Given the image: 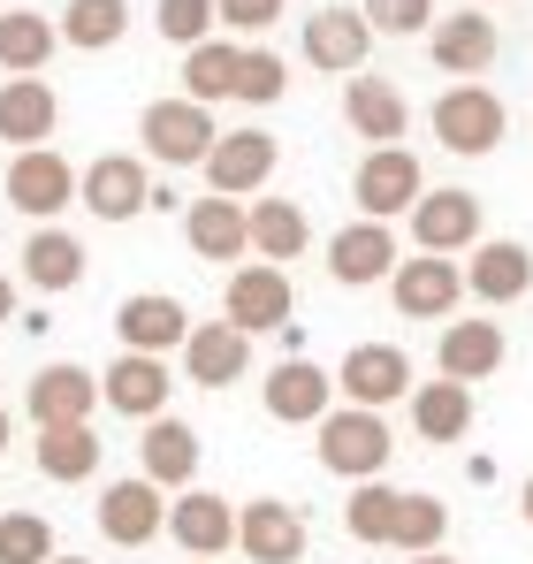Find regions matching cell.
I'll use <instances>...</instances> for the list:
<instances>
[{"instance_id":"6da1fadb","label":"cell","mask_w":533,"mask_h":564,"mask_svg":"<svg viewBox=\"0 0 533 564\" xmlns=\"http://www.w3.org/2000/svg\"><path fill=\"white\" fill-rule=\"evenodd\" d=\"M389 451H396V435H389V420L381 412H358V404H344V412H328L320 420V466L336 473V480H381V466H389Z\"/></svg>"},{"instance_id":"7a4b0ae2","label":"cell","mask_w":533,"mask_h":564,"mask_svg":"<svg viewBox=\"0 0 533 564\" xmlns=\"http://www.w3.org/2000/svg\"><path fill=\"white\" fill-rule=\"evenodd\" d=\"M435 138H443V153H465V161H480V153H496L503 145V130H511V107L488 93V85H449L435 99Z\"/></svg>"},{"instance_id":"3957f363","label":"cell","mask_w":533,"mask_h":564,"mask_svg":"<svg viewBox=\"0 0 533 564\" xmlns=\"http://www.w3.org/2000/svg\"><path fill=\"white\" fill-rule=\"evenodd\" d=\"M420 191H427V169H420L412 145H381V153H366L358 176H351L358 221H396V214L420 206Z\"/></svg>"},{"instance_id":"277c9868","label":"cell","mask_w":533,"mask_h":564,"mask_svg":"<svg viewBox=\"0 0 533 564\" xmlns=\"http://www.w3.org/2000/svg\"><path fill=\"white\" fill-rule=\"evenodd\" d=\"M138 138H145V153L161 161V169H206V153H214V107H191V99H153L145 115H138Z\"/></svg>"},{"instance_id":"5b68a950","label":"cell","mask_w":533,"mask_h":564,"mask_svg":"<svg viewBox=\"0 0 533 564\" xmlns=\"http://www.w3.org/2000/svg\"><path fill=\"white\" fill-rule=\"evenodd\" d=\"M290 305H297V290H290V268H260V260H244L229 290H221V321L237 328V336H266V328H290Z\"/></svg>"},{"instance_id":"8992f818","label":"cell","mask_w":533,"mask_h":564,"mask_svg":"<svg viewBox=\"0 0 533 564\" xmlns=\"http://www.w3.org/2000/svg\"><path fill=\"white\" fill-rule=\"evenodd\" d=\"M77 206H85L91 221H138V214L153 206L145 161H138V153H99L85 176H77Z\"/></svg>"},{"instance_id":"52a82bcc","label":"cell","mask_w":533,"mask_h":564,"mask_svg":"<svg viewBox=\"0 0 533 564\" xmlns=\"http://www.w3.org/2000/svg\"><path fill=\"white\" fill-rule=\"evenodd\" d=\"M191 564H214L221 550H237V503H221L214 488H183L168 503V527H161Z\"/></svg>"},{"instance_id":"ba28073f","label":"cell","mask_w":533,"mask_h":564,"mask_svg":"<svg viewBox=\"0 0 533 564\" xmlns=\"http://www.w3.org/2000/svg\"><path fill=\"white\" fill-rule=\"evenodd\" d=\"M328 381L344 389V404L381 412V404H404V397H412V359H404L396 344H358V351H344V367Z\"/></svg>"},{"instance_id":"9c48e42d","label":"cell","mask_w":533,"mask_h":564,"mask_svg":"<svg viewBox=\"0 0 533 564\" xmlns=\"http://www.w3.org/2000/svg\"><path fill=\"white\" fill-rule=\"evenodd\" d=\"M115 336L138 359H168V351H183V336H191V313H183V297H168V290H138V297L115 305Z\"/></svg>"},{"instance_id":"30bf717a","label":"cell","mask_w":533,"mask_h":564,"mask_svg":"<svg viewBox=\"0 0 533 564\" xmlns=\"http://www.w3.org/2000/svg\"><path fill=\"white\" fill-rule=\"evenodd\" d=\"M496 15H480V8H457V15H435V31H427V54H435V69L457 77V85H480L488 77V62H496Z\"/></svg>"},{"instance_id":"8fae6325","label":"cell","mask_w":533,"mask_h":564,"mask_svg":"<svg viewBox=\"0 0 533 564\" xmlns=\"http://www.w3.org/2000/svg\"><path fill=\"white\" fill-rule=\"evenodd\" d=\"M8 206H15V214H31V221L46 229L62 206H77V169H69L54 145L15 153V161H8Z\"/></svg>"},{"instance_id":"7c38bea8","label":"cell","mask_w":533,"mask_h":564,"mask_svg":"<svg viewBox=\"0 0 533 564\" xmlns=\"http://www.w3.org/2000/svg\"><path fill=\"white\" fill-rule=\"evenodd\" d=\"M274 161H282V145L266 138V130H221L214 138V153H206V184H214V198H252V191L274 176Z\"/></svg>"},{"instance_id":"4fadbf2b","label":"cell","mask_w":533,"mask_h":564,"mask_svg":"<svg viewBox=\"0 0 533 564\" xmlns=\"http://www.w3.org/2000/svg\"><path fill=\"white\" fill-rule=\"evenodd\" d=\"M412 245H420L427 260L472 252V245H480V198H472V191H420V206H412Z\"/></svg>"},{"instance_id":"5bb4252c","label":"cell","mask_w":533,"mask_h":564,"mask_svg":"<svg viewBox=\"0 0 533 564\" xmlns=\"http://www.w3.org/2000/svg\"><path fill=\"white\" fill-rule=\"evenodd\" d=\"M91 404H99V375L91 367H39L23 389V412L31 427H91Z\"/></svg>"},{"instance_id":"9a60e30c","label":"cell","mask_w":533,"mask_h":564,"mask_svg":"<svg viewBox=\"0 0 533 564\" xmlns=\"http://www.w3.org/2000/svg\"><path fill=\"white\" fill-rule=\"evenodd\" d=\"M260 397H266V420H282V427H320L336 412V381H328V367H313V359H282L260 381Z\"/></svg>"},{"instance_id":"2e32d148","label":"cell","mask_w":533,"mask_h":564,"mask_svg":"<svg viewBox=\"0 0 533 564\" xmlns=\"http://www.w3.org/2000/svg\"><path fill=\"white\" fill-rule=\"evenodd\" d=\"M168 527V503H161V488L153 480H107L99 488V534L115 542V550H145L153 534Z\"/></svg>"},{"instance_id":"e0dca14e","label":"cell","mask_w":533,"mask_h":564,"mask_svg":"<svg viewBox=\"0 0 533 564\" xmlns=\"http://www.w3.org/2000/svg\"><path fill=\"white\" fill-rule=\"evenodd\" d=\"M396 229L389 221H351V229H336L328 237V275L344 282V290H373V282L396 275Z\"/></svg>"},{"instance_id":"ac0fdd59","label":"cell","mask_w":533,"mask_h":564,"mask_svg":"<svg viewBox=\"0 0 533 564\" xmlns=\"http://www.w3.org/2000/svg\"><path fill=\"white\" fill-rule=\"evenodd\" d=\"M366 54H373V31H366L358 8H313L305 15V62L320 77H358Z\"/></svg>"},{"instance_id":"d6986e66","label":"cell","mask_w":533,"mask_h":564,"mask_svg":"<svg viewBox=\"0 0 533 564\" xmlns=\"http://www.w3.org/2000/svg\"><path fill=\"white\" fill-rule=\"evenodd\" d=\"M465 290L480 297V305H511V297H526L533 290V252L519 237H480L472 252H465Z\"/></svg>"},{"instance_id":"ffe728a7","label":"cell","mask_w":533,"mask_h":564,"mask_svg":"<svg viewBox=\"0 0 533 564\" xmlns=\"http://www.w3.org/2000/svg\"><path fill=\"white\" fill-rule=\"evenodd\" d=\"M252 375V336H237L229 321H191L183 336V381L198 389H229V381Z\"/></svg>"},{"instance_id":"44dd1931","label":"cell","mask_w":533,"mask_h":564,"mask_svg":"<svg viewBox=\"0 0 533 564\" xmlns=\"http://www.w3.org/2000/svg\"><path fill=\"white\" fill-rule=\"evenodd\" d=\"M344 122L366 138V153H381V145H404L412 107H404V93H396L389 77H366V69H358L351 85H344Z\"/></svg>"},{"instance_id":"7402d4cb","label":"cell","mask_w":533,"mask_h":564,"mask_svg":"<svg viewBox=\"0 0 533 564\" xmlns=\"http://www.w3.org/2000/svg\"><path fill=\"white\" fill-rule=\"evenodd\" d=\"M237 550L252 564H297L305 557V519H297V503H282V496L244 503V511H237Z\"/></svg>"},{"instance_id":"603a6c76","label":"cell","mask_w":533,"mask_h":564,"mask_svg":"<svg viewBox=\"0 0 533 564\" xmlns=\"http://www.w3.org/2000/svg\"><path fill=\"white\" fill-rule=\"evenodd\" d=\"M168 359H138V351H122L107 375H99V404H115L122 420H161L168 412Z\"/></svg>"},{"instance_id":"cb8c5ba5","label":"cell","mask_w":533,"mask_h":564,"mask_svg":"<svg viewBox=\"0 0 533 564\" xmlns=\"http://www.w3.org/2000/svg\"><path fill=\"white\" fill-rule=\"evenodd\" d=\"M389 297H396V313L404 321H443L449 305L465 297V275H457V260H396V275H389Z\"/></svg>"},{"instance_id":"d4e9b609","label":"cell","mask_w":533,"mask_h":564,"mask_svg":"<svg viewBox=\"0 0 533 564\" xmlns=\"http://www.w3.org/2000/svg\"><path fill=\"white\" fill-rule=\"evenodd\" d=\"M138 480H153L161 496L168 488H191L198 480V427H183V420H145V435H138Z\"/></svg>"},{"instance_id":"484cf974","label":"cell","mask_w":533,"mask_h":564,"mask_svg":"<svg viewBox=\"0 0 533 564\" xmlns=\"http://www.w3.org/2000/svg\"><path fill=\"white\" fill-rule=\"evenodd\" d=\"M503 328L496 321H443V344H435V367H443V381H457V389H472V381H488L496 367H503Z\"/></svg>"},{"instance_id":"4316f807","label":"cell","mask_w":533,"mask_h":564,"mask_svg":"<svg viewBox=\"0 0 533 564\" xmlns=\"http://www.w3.org/2000/svg\"><path fill=\"white\" fill-rule=\"evenodd\" d=\"M54 122H62V99L46 77H8L0 85V138L15 145V153H39L46 138H54Z\"/></svg>"},{"instance_id":"83f0119b","label":"cell","mask_w":533,"mask_h":564,"mask_svg":"<svg viewBox=\"0 0 533 564\" xmlns=\"http://www.w3.org/2000/svg\"><path fill=\"white\" fill-rule=\"evenodd\" d=\"M244 245L260 252V268H290V260H305L313 221L297 198H260V206H244Z\"/></svg>"},{"instance_id":"f1b7e54d","label":"cell","mask_w":533,"mask_h":564,"mask_svg":"<svg viewBox=\"0 0 533 564\" xmlns=\"http://www.w3.org/2000/svg\"><path fill=\"white\" fill-rule=\"evenodd\" d=\"M15 260H23V282H31V290H46V297H62V290H77V282H85V245H77L69 229H54V221H46V229H31Z\"/></svg>"},{"instance_id":"f546056e","label":"cell","mask_w":533,"mask_h":564,"mask_svg":"<svg viewBox=\"0 0 533 564\" xmlns=\"http://www.w3.org/2000/svg\"><path fill=\"white\" fill-rule=\"evenodd\" d=\"M183 245L198 252V260H244L252 245H244V206L237 198H191V214H183Z\"/></svg>"},{"instance_id":"4dcf8cb0","label":"cell","mask_w":533,"mask_h":564,"mask_svg":"<svg viewBox=\"0 0 533 564\" xmlns=\"http://www.w3.org/2000/svg\"><path fill=\"white\" fill-rule=\"evenodd\" d=\"M412 427H420V443H465L472 435V389L412 381Z\"/></svg>"},{"instance_id":"1f68e13d","label":"cell","mask_w":533,"mask_h":564,"mask_svg":"<svg viewBox=\"0 0 533 564\" xmlns=\"http://www.w3.org/2000/svg\"><path fill=\"white\" fill-rule=\"evenodd\" d=\"M54 46H62V31H54L39 8H8V15H0V69H8V77H39V69L54 62Z\"/></svg>"},{"instance_id":"d6a6232c","label":"cell","mask_w":533,"mask_h":564,"mask_svg":"<svg viewBox=\"0 0 533 564\" xmlns=\"http://www.w3.org/2000/svg\"><path fill=\"white\" fill-rule=\"evenodd\" d=\"M54 31H62V46H77V54H107V46H122V31H130V0H69Z\"/></svg>"},{"instance_id":"836d02e7","label":"cell","mask_w":533,"mask_h":564,"mask_svg":"<svg viewBox=\"0 0 533 564\" xmlns=\"http://www.w3.org/2000/svg\"><path fill=\"white\" fill-rule=\"evenodd\" d=\"M449 534V503L443 496H427V488H412L404 503H396V527H389V550H404V557H435Z\"/></svg>"},{"instance_id":"e575fe53","label":"cell","mask_w":533,"mask_h":564,"mask_svg":"<svg viewBox=\"0 0 533 564\" xmlns=\"http://www.w3.org/2000/svg\"><path fill=\"white\" fill-rule=\"evenodd\" d=\"M237 54H244V46H229V39L191 46V54H183V99H191V107L229 99V93H237Z\"/></svg>"},{"instance_id":"d590c367","label":"cell","mask_w":533,"mask_h":564,"mask_svg":"<svg viewBox=\"0 0 533 564\" xmlns=\"http://www.w3.org/2000/svg\"><path fill=\"white\" fill-rule=\"evenodd\" d=\"M99 451H107V443H99L91 427H39V473L62 480V488H69V480H91V473H99Z\"/></svg>"},{"instance_id":"8d00e7d4","label":"cell","mask_w":533,"mask_h":564,"mask_svg":"<svg viewBox=\"0 0 533 564\" xmlns=\"http://www.w3.org/2000/svg\"><path fill=\"white\" fill-rule=\"evenodd\" d=\"M396 503H404V488H389V480H358L351 503H344V527H351V542H366V550H389Z\"/></svg>"},{"instance_id":"74e56055","label":"cell","mask_w":533,"mask_h":564,"mask_svg":"<svg viewBox=\"0 0 533 564\" xmlns=\"http://www.w3.org/2000/svg\"><path fill=\"white\" fill-rule=\"evenodd\" d=\"M54 519L39 511H0V564H54Z\"/></svg>"},{"instance_id":"f35d334b","label":"cell","mask_w":533,"mask_h":564,"mask_svg":"<svg viewBox=\"0 0 533 564\" xmlns=\"http://www.w3.org/2000/svg\"><path fill=\"white\" fill-rule=\"evenodd\" d=\"M282 93H290V69H282V54H266V46H244V54H237V93H229V99H244V107H274Z\"/></svg>"},{"instance_id":"ab89813d","label":"cell","mask_w":533,"mask_h":564,"mask_svg":"<svg viewBox=\"0 0 533 564\" xmlns=\"http://www.w3.org/2000/svg\"><path fill=\"white\" fill-rule=\"evenodd\" d=\"M358 15H366L373 39H420V31H435V0H358Z\"/></svg>"},{"instance_id":"60d3db41","label":"cell","mask_w":533,"mask_h":564,"mask_svg":"<svg viewBox=\"0 0 533 564\" xmlns=\"http://www.w3.org/2000/svg\"><path fill=\"white\" fill-rule=\"evenodd\" d=\"M153 23H161V39H168V46L191 54V46H206V39H214V0H161V8H153Z\"/></svg>"},{"instance_id":"b9f144b4","label":"cell","mask_w":533,"mask_h":564,"mask_svg":"<svg viewBox=\"0 0 533 564\" xmlns=\"http://www.w3.org/2000/svg\"><path fill=\"white\" fill-rule=\"evenodd\" d=\"M282 15V0H214V23H229V31H266Z\"/></svg>"},{"instance_id":"7bdbcfd3","label":"cell","mask_w":533,"mask_h":564,"mask_svg":"<svg viewBox=\"0 0 533 564\" xmlns=\"http://www.w3.org/2000/svg\"><path fill=\"white\" fill-rule=\"evenodd\" d=\"M0 321H15V282L0 275Z\"/></svg>"},{"instance_id":"ee69618b","label":"cell","mask_w":533,"mask_h":564,"mask_svg":"<svg viewBox=\"0 0 533 564\" xmlns=\"http://www.w3.org/2000/svg\"><path fill=\"white\" fill-rule=\"evenodd\" d=\"M519 511H526V527H533V480H526V488H519Z\"/></svg>"},{"instance_id":"f6af8a7d","label":"cell","mask_w":533,"mask_h":564,"mask_svg":"<svg viewBox=\"0 0 533 564\" xmlns=\"http://www.w3.org/2000/svg\"><path fill=\"white\" fill-rule=\"evenodd\" d=\"M8 435H15V420H8V404H0V451H8Z\"/></svg>"},{"instance_id":"bcb514c9","label":"cell","mask_w":533,"mask_h":564,"mask_svg":"<svg viewBox=\"0 0 533 564\" xmlns=\"http://www.w3.org/2000/svg\"><path fill=\"white\" fill-rule=\"evenodd\" d=\"M412 564H457V557H443V550H435V557H412Z\"/></svg>"},{"instance_id":"7dc6e473","label":"cell","mask_w":533,"mask_h":564,"mask_svg":"<svg viewBox=\"0 0 533 564\" xmlns=\"http://www.w3.org/2000/svg\"><path fill=\"white\" fill-rule=\"evenodd\" d=\"M54 564H91V557H54Z\"/></svg>"},{"instance_id":"c3c4849f","label":"cell","mask_w":533,"mask_h":564,"mask_svg":"<svg viewBox=\"0 0 533 564\" xmlns=\"http://www.w3.org/2000/svg\"><path fill=\"white\" fill-rule=\"evenodd\" d=\"M488 8H496V0H488Z\"/></svg>"}]
</instances>
